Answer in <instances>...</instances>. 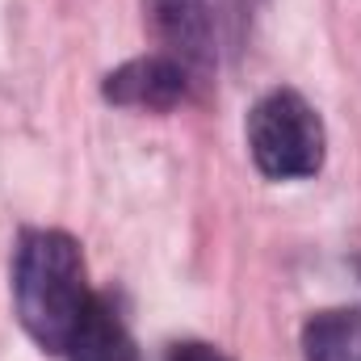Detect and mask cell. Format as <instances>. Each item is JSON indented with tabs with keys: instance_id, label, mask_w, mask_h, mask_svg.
I'll list each match as a JSON object with an SVG mask.
<instances>
[{
	"instance_id": "cell-2",
	"label": "cell",
	"mask_w": 361,
	"mask_h": 361,
	"mask_svg": "<svg viewBox=\"0 0 361 361\" xmlns=\"http://www.w3.org/2000/svg\"><path fill=\"white\" fill-rule=\"evenodd\" d=\"M248 152L269 180L315 177L328 152V135L315 105L294 89L265 92L248 114Z\"/></svg>"
},
{
	"instance_id": "cell-6",
	"label": "cell",
	"mask_w": 361,
	"mask_h": 361,
	"mask_svg": "<svg viewBox=\"0 0 361 361\" xmlns=\"http://www.w3.org/2000/svg\"><path fill=\"white\" fill-rule=\"evenodd\" d=\"M302 361H361V307H328L302 324Z\"/></svg>"
},
{
	"instance_id": "cell-5",
	"label": "cell",
	"mask_w": 361,
	"mask_h": 361,
	"mask_svg": "<svg viewBox=\"0 0 361 361\" xmlns=\"http://www.w3.org/2000/svg\"><path fill=\"white\" fill-rule=\"evenodd\" d=\"M63 357L68 361H139V353H135V341H130L126 324L118 319V311L105 298L92 294L89 311L76 324Z\"/></svg>"
},
{
	"instance_id": "cell-1",
	"label": "cell",
	"mask_w": 361,
	"mask_h": 361,
	"mask_svg": "<svg viewBox=\"0 0 361 361\" xmlns=\"http://www.w3.org/2000/svg\"><path fill=\"white\" fill-rule=\"evenodd\" d=\"M13 302L21 328L38 349L68 353V341L92 302L80 244L68 231L55 227L21 231L13 257Z\"/></svg>"
},
{
	"instance_id": "cell-7",
	"label": "cell",
	"mask_w": 361,
	"mask_h": 361,
	"mask_svg": "<svg viewBox=\"0 0 361 361\" xmlns=\"http://www.w3.org/2000/svg\"><path fill=\"white\" fill-rule=\"evenodd\" d=\"M169 361H231L223 349H214V345H202V341H185V345H177L173 353H169Z\"/></svg>"
},
{
	"instance_id": "cell-3",
	"label": "cell",
	"mask_w": 361,
	"mask_h": 361,
	"mask_svg": "<svg viewBox=\"0 0 361 361\" xmlns=\"http://www.w3.org/2000/svg\"><path fill=\"white\" fill-rule=\"evenodd\" d=\"M147 25L156 42L164 47L160 55L177 59L189 72L193 85L210 80L214 72V21L206 0H143Z\"/></svg>"
},
{
	"instance_id": "cell-4",
	"label": "cell",
	"mask_w": 361,
	"mask_h": 361,
	"mask_svg": "<svg viewBox=\"0 0 361 361\" xmlns=\"http://www.w3.org/2000/svg\"><path fill=\"white\" fill-rule=\"evenodd\" d=\"M189 72L169 55H139L122 68H114L101 85V97L109 105L122 109H152V114H169L177 109L189 92Z\"/></svg>"
}]
</instances>
